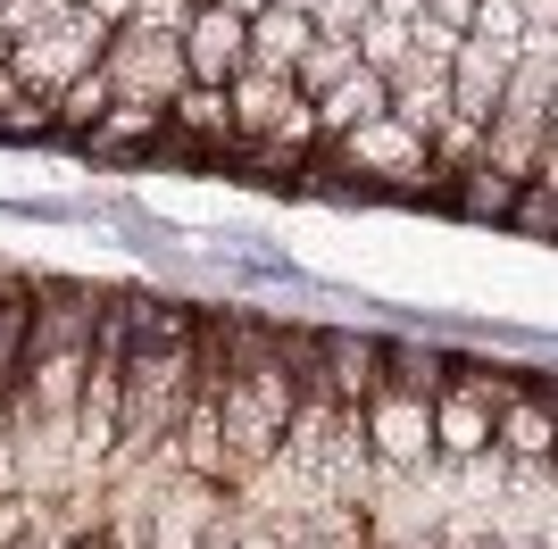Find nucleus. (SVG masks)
I'll return each instance as SVG.
<instances>
[{
    "mask_svg": "<svg viewBox=\"0 0 558 549\" xmlns=\"http://www.w3.org/2000/svg\"><path fill=\"white\" fill-rule=\"evenodd\" d=\"M550 475H558V457H550Z\"/></svg>",
    "mask_w": 558,
    "mask_h": 549,
    "instance_id": "31",
    "label": "nucleus"
},
{
    "mask_svg": "<svg viewBox=\"0 0 558 549\" xmlns=\"http://www.w3.org/2000/svg\"><path fill=\"white\" fill-rule=\"evenodd\" d=\"M75 150H93V159H159V150H167V109H134V100H117Z\"/></svg>",
    "mask_w": 558,
    "mask_h": 549,
    "instance_id": "14",
    "label": "nucleus"
},
{
    "mask_svg": "<svg viewBox=\"0 0 558 549\" xmlns=\"http://www.w3.org/2000/svg\"><path fill=\"white\" fill-rule=\"evenodd\" d=\"M517 192H525L517 175H500V167H475V175L450 192V208H459L466 225H509V217H517Z\"/></svg>",
    "mask_w": 558,
    "mask_h": 549,
    "instance_id": "18",
    "label": "nucleus"
},
{
    "mask_svg": "<svg viewBox=\"0 0 558 549\" xmlns=\"http://www.w3.org/2000/svg\"><path fill=\"white\" fill-rule=\"evenodd\" d=\"M308 375L333 391V408H367L375 391H384V342H375V333H350V325H317Z\"/></svg>",
    "mask_w": 558,
    "mask_h": 549,
    "instance_id": "7",
    "label": "nucleus"
},
{
    "mask_svg": "<svg viewBox=\"0 0 558 549\" xmlns=\"http://www.w3.org/2000/svg\"><path fill=\"white\" fill-rule=\"evenodd\" d=\"M475 17H484L475 0H425V25H434V34H450V42H466V34H475Z\"/></svg>",
    "mask_w": 558,
    "mask_h": 549,
    "instance_id": "24",
    "label": "nucleus"
},
{
    "mask_svg": "<svg viewBox=\"0 0 558 549\" xmlns=\"http://www.w3.org/2000/svg\"><path fill=\"white\" fill-rule=\"evenodd\" d=\"M525 391V375L500 358H450V383L434 400V475H459L475 457H492V425H500V400Z\"/></svg>",
    "mask_w": 558,
    "mask_h": 549,
    "instance_id": "2",
    "label": "nucleus"
},
{
    "mask_svg": "<svg viewBox=\"0 0 558 549\" xmlns=\"http://www.w3.org/2000/svg\"><path fill=\"white\" fill-rule=\"evenodd\" d=\"M233 549H292V525L258 516V508H233Z\"/></svg>",
    "mask_w": 558,
    "mask_h": 549,
    "instance_id": "23",
    "label": "nucleus"
},
{
    "mask_svg": "<svg viewBox=\"0 0 558 549\" xmlns=\"http://www.w3.org/2000/svg\"><path fill=\"white\" fill-rule=\"evenodd\" d=\"M25 317H34V283L0 267V408H9V383L25 366Z\"/></svg>",
    "mask_w": 558,
    "mask_h": 549,
    "instance_id": "17",
    "label": "nucleus"
},
{
    "mask_svg": "<svg viewBox=\"0 0 558 549\" xmlns=\"http://www.w3.org/2000/svg\"><path fill=\"white\" fill-rule=\"evenodd\" d=\"M226 100H233V150H251V142L283 134V125L308 109L301 84H292V75H267V68H242V75L226 84Z\"/></svg>",
    "mask_w": 558,
    "mask_h": 549,
    "instance_id": "9",
    "label": "nucleus"
},
{
    "mask_svg": "<svg viewBox=\"0 0 558 549\" xmlns=\"http://www.w3.org/2000/svg\"><path fill=\"white\" fill-rule=\"evenodd\" d=\"M367 457L384 483H417L434 475V400L409 383H384L367 400Z\"/></svg>",
    "mask_w": 558,
    "mask_h": 549,
    "instance_id": "4",
    "label": "nucleus"
},
{
    "mask_svg": "<svg viewBox=\"0 0 558 549\" xmlns=\"http://www.w3.org/2000/svg\"><path fill=\"white\" fill-rule=\"evenodd\" d=\"M425 142L400 125V117H375V125H359V134L326 142L317 150V167L308 175H350V183H384V192H425Z\"/></svg>",
    "mask_w": 558,
    "mask_h": 549,
    "instance_id": "3",
    "label": "nucleus"
},
{
    "mask_svg": "<svg viewBox=\"0 0 558 549\" xmlns=\"http://www.w3.org/2000/svg\"><path fill=\"white\" fill-rule=\"evenodd\" d=\"M217 9H233V17H242V25H258V17H267V9H276V0H217Z\"/></svg>",
    "mask_w": 558,
    "mask_h": 549,
    "instance_id": "28",
    "label": "nucleus"
},
{
    "mask_svg": "<svg viewBox=\"0 0 558 549\" xmlns=\"http://www.w3.org/2000/svg\"><path fill=\"white\" fill-rule=\"evenodd\" d=\"M492 450L509 457L517 475H542V466L558 457V400H550V391L534 383V375H525V391H509V400H500V425H492Z\"/></svg>",
    "mask_w": 558,
    "mask_h": 549,
    "instance_id": "8",
    "label": "nucleus"
},
{
    "mask_svg": "<svg viewBox=\"0 0 558 549\" xmlns=\"http://www.w3.org/2000/svg\"><path fill=\"white\" fill-rule=\"evenodd\" d=\"M342 75H359V42H326V34H317L292 84H301V100H326V91L342 84Z\"/></svg>",
    "mask_w": 558,
    "mask_h": 549,
    "instance_id": "19",
    "label": "nucleus"
},
{
    "mask_svg": "<svg viewBox=\"0 0 558 549\" xmlns=\"http://www.w3.org/2000/svg\"><path fill=\"white\" fill-rule=\"evenodd\" d=\"M375 17L384 25H425V0H375Z\"/></svg>",
    "mask_w": 558,
    "mask_h": 549,
    "instance_id": "27",
    "label": "nucleus"
},
{
    "mask_svg": "<svg viewBox=\"0 0 558 549\" xmlns=\"http://www.w3.org/2000/svg\"><path fill=\"white\" fill-rule=\"evenodd\" d=\"M308 109H317V150H326V142H342V134H359V125H375V117H392V84H384L375 68H359V75H342L326 100H308Z\"/></svg>",
    "mask_w": 558,
    "mask_h": 549,
    "instance_id": "13",
    "label": "nucleus"
},
{
    "mask_svg": "<svg viewBox=\"0 0 558 549\" xmlns=\"http://www.w3.org/2000/svg\"><path fill=\"white\" fill-rule=\"evenodd\" d=\"M475 9H484V0H475Z\"/></svg>",
    "mask_w": 558,
    "mask_h": 549,
    "instance_id": "32",
    "label": "nucleus"
},
{
    "mask_svg": "<svg viewBox=\"0 0 558 549\" xmlns=\"http://www.w3.org/2000/svg\"><path fill=\"white\" fill-rule=\"evenodd\" d=\"M442 549H492V525H484V508H466L459 525L442 533Z\"/></svg>",
    "mask_w": 558,
    "mask_h": 549,
    "instance_id": "25",
    "label": "nucleus"
},
{
    "mask_svg": "<svg viewBox=\"0 0 558 549\" xmlns=\"http://www.w3.org/2000/svg\"><path fill=\"white\" fill-rule=\"evenodd\" d=\"M167 150L175 159H233V100L209 84H184V100L167 109Z\"/></svg>",
    "mask_w": 558,
    "mask_h": 549,
    "instance_id": "12",
    "label": "nucleus"
},
{
    "mask_svg": "<svg viewBox=\"0 0 558 549\" xmlns=\"http://www.w3.org/2000/svg\"><path fill=\"white\" fill-rule=\"evenodd\" d=\"M192 9H209V0H192Z\"/></svg>",
    "mask_w": 558,
    "mask_h": 549,
    "instance_id": "30",
    "label": "nucleus"
},
{
    "mask_svg": "<svg viewBox=\"0 0 558 549\" xmlns=\"http://www.w3.org/2000/svg\"><path fill=\"white\" fill-rule=\"evenodd\" d=\"M134 9H142V0H84V17H100L109 34H125V25H134Z\"/></svg>",
    "mask_w": 558,
    "mask_h": 549,
    "instance_id": "26",
    "label": "nucleus"
},
{
    "mask_svg": "<svg viewBox=\"0 0 558 549\" xmlns=\"http://www.w3.org/2000/svg\"><path fill=\"white\" fill-rule=\"evenodd\" d=\"M134 308V358H125V450L117 475L175 483V425L192 408V375H201V308L184 300H125Z\"/></svg>",
    "mask_w": 558,
    "mask_h": 549,
    "instance_id": "1",
    "label": "nucleus"
},
{
    "mask_svg": "<svg viewBox=\"0 0 558 549\" xmlns=\"http://www.w3.org/2000/svg\"><path fill=\"white\" fill-rule=\"evenodd\" d=\"M509 233H525V242H558V192L525 183V192H517V217H509Z\"/></svg>",
    "mask_w": 558,
    "mask_h": 549,
    "instance_id": "21",
    "label": "nucleus"
},
{
    "mask_svg": "<svg viewBox=\"0 0 558 549\" xmlns=\"http://www.w3.org/2000/svg\"><path fill=\"white\" fill-rule=\"evenodd\" d=\"M517 59H525V50H500V42H475V34H466V42H459V68H450V117L492 125V117H500V100H509Z\"/></svg>",
    "mask_w": 558,
    "mask_h": 549,
    "instance_id": "10",
    "label": "nucleus"
},
{
    "mask_svg": "<svg viewBox=\"0 0 558 549\" xmlns=\"http://www.w3.org/2000/svg\"><path fill=\"white\" fill-rule=\"evenodd\" d=\"M109 42H117V34H109L100 17H84V0H75V17H68V25H50V34L17 42V84L50 109V100H59L68 84H84V75L109 59Z\"/></svg>",
    "mask_w": 558,
    "mask_h": 549,
    "instance_id": "5",
    "label": "nucleus"
},
{
    "mask_svg": "<svg viewBox=\"0 0 558 549\" xmlns=\"http://www.w3.org/2000/svg\"><path fill=\"white\" fill-rule=\"evenodd\" d=\"M184 68H192V84H209V91H226L233 75L251 68V25L233 17V9H201L192 17V34H184Z\"/></svg>",
    "mask_w": 558,
    "mask_h": 549,
    "instance_id": "11",
    "label": "nucleus"
},
{
    "mask_svg": "<svg viewBox=\"0 0 558 549\" xmlns=\"http://www.w3.org/2000/svg\"><path fill=\"white\" fill-rule=\"evenodd\" d=\"M75 0H0V25H9V42H34L50 25H68Z\"/></svg>",
    "mask_w": 558,
    "mask_h": 549,
    "instance_id": "20",
    "label": "nucleus"
},
{
    "mask_svg": "<svg viewBox=\"0 0 558 549\" xmlns=\"http://www.w3.org/2000/svg\"><path fill=\"white\" fill-rule=\"evenodd\" d=\"M492 549H542V533H492Z\"/></svg>",
    "mask_w": 558,
    "mask_h": 549,
    "instance_id": "29",
    "label": "nucleus"
},
{
    "mask_svg": "<svg viewBox=\"0 0 558 549\" xmlns=\"http://www.w3.org/2000/svg\"><path fill=\"white\" fill-rule=\"evenodd\" d=\"M292 549H375L367 500H317L301 525H292Z\"/></svg>",
    "mask_w": 558,
    "mask_h": 549,
    "instance_id": "16",
    "label": "nucleus"
},
{
    "mask_svg": "<svg viewBox=\"0 0 558 549\" xmlns=\"http://www.w3.org/2000/svg\"><path fill=\"white\" fill-rule=\"evenodd\" d=\"M308 42H317V25H308L301 9H267V17L251 25V68H267V75H301Z\"/></svg>",
    "mask_w": 558,
    "mask_h": 549,
    "instance_id": "15",
    "label": "nucleus"
},
{
    "mask_svg": "<svg viewBox=\"0 0 558 549\" xmlns=\"http://www.w3.org/2000/svg\"><path fill=\"white\" fill-rule=\"evenodd\" d=\"M100 68H109L117 100H134V109H175V100H184V84H192L184 42H167V34H117Z\"/></svg>",
    "mask_w": 558,
    "mask_h": 549,
    "instance_id": "6",
    "label": "nucleus"
},
{
    "mask_svg": "<svg viewBox=\"0 0 558 549\" xmlns=\"http://www.w3.org/2000/svg\"><path fill=\"white\" fill-rule=\"evenodd\" d=\"M192 17H201L192 0H142L125 34H167V42H184V34H192Z\"/></svg>",
    "mask_w": 558,
    "mask_h": 549,
    "instance_id": "22",
    "label": "nucleus"
}]
</instances>
